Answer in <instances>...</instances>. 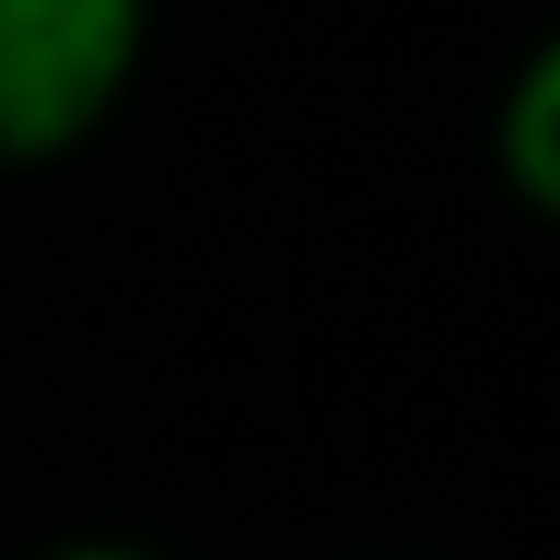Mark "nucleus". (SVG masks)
Returning a JSON list of instances; mask_svg holds the SVG:
<instances>
[{"mask_svg":"<svg viewBox=\"0 0 560 560\" xmlns=\"http://www.w3.org/2000/svg\"><path fill=\"white\" fill-rule=\"evenodd\" d=\"M149 0H0V166L88 149L149 61Z\"/></svg>","mask_w":560,"mask_h":560,"instance_id":"1","label":"nucleus"},{"mask_svg":"<svg viewBox=\"0 0 560 560\" xmlns=\"http://www.w3.org/2000/svg\"><path fill=\"white\" fill-rule=\"evenodd\" d=\"M35 560H175V551L122 542V534H70V542H52V551H35Z\"/></svg>","mask_w":560,"mask_h":560,"instance_id":"3","label":"nucleus"},{"mask_svg":"<svg viewBox=\"0 0 560 560\" xmlns=\"http://www.w3.org/2000/svg\"><path fill=\"white\" fill-rule=\"evenodd\" d=\"M490 166H499V184L525 219L560 210V44H534L516 61L499 122H490Z\"/></svg>","mask_w":560,"mask_h":560,"instance_id":"2","label":"nucleus"}]
</instances>
